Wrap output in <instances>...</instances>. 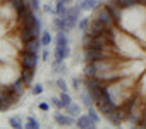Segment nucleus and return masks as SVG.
Wrapping results in <instances>:
<instances>
[{
	"label": "nucleus",
	"instance_id": "nucleus-1",
	"mask_svg": "<svg viewBox=\"0 0 146 129\" xmlns=\"http://www.w3.org/2000/svg\"><path fill=\"white\" fill-rule=\"evenodd\" d=\"M103 59H115L113 50L108 48H84V60L86 62H96Z\"/></svg>",
	"mask_w": 146,
	"mask_h": 129
},
{
	"label": "nucleus",
	"instance_id": "nucleus-2",
	"mask_svg": "<svg viewBox=\"0 0 146 129\" xmlns=\"http://www.w3.org/2000/svg\"><path fill=\"white\" fill-rule=\"evenodd\" d=\"M19 62L23 69H35L38 66V53H31L28 50H23L19 55Z\"/></svg>",
	"mask_w": 146,
	"mask_h": 129
},
{
	"label": "nucleus",
	"instance_id": "nucleus-3",
	"mask_svg": "<svg viewBox=\"0 0 146 129\" xmlns=\"http://www.w3.org/2000/svg\"><path fill=\"white\" fill-rule=\"evenodd\" d=\"M98 21H102L107 28H117V23H115V19H113V16H112V12L103 5L98 12H96V16H95Z\"/></svg>",
	"mask_w": 146,
	"mask_h": 129
},
{
	"label": "nucleus",
	"instance_id": "nucleus-4",
	"mask_svg": "<svg viewBox=\"0 0 146 129\" xmlns=\"http://www.w3.org/2000/svg\"><path fill=\"white\" fill-rule=\"evenodd\" d=\"M86 33H90L91 36H98V35H105V33H108V28H107L102 21H98V19L95 17V19L90 21V28H88Z\"/></svg>",
	"mask_w": 146,
	"mask_h": 129
},
{
	"label": "nucleus",
	"instance_id": "nucleus-5",
	"mask_svg": "<svg viewBox=\"0 0 146 129\" xmlns=\"http://www.w3.org/2000/svg\"><path fill=\"white\" fill-rule=\"evenodd\" d=\"M40 35H41V33H40V31H36L33 26H28V28H21V31H19V40H21V41H23V45H24V43H28V41L36 40Z\"/></svg>",
	"mask_w": 146,
	"mask_h": 129
},
{
	"label": "nucleus",
	"instance_id": "nucleus-6",
	"mask_svg": "<svg viewBox=\"0 0 146 129\" xmlns=\"http://www.w3.org/2000/svg\"><path fill=\"white\" fill-rule=\"evenodd\" d=\"M105 7L112 12V16H113V19H115V23H117V26H120V19H122V11L124 9H120V5L117 4V0H108V2L105 4Z\"/></svg>",
	"mask_w": 146,
	"mask_h": 129
},
{
	"label": "nucleus",
	"instance_id": "nucleus-7",
	"mask_svg": "<svg viewBox=\"0 0 146 129\" xmlns=\"http://www.w3.org/2000/svg\"><path fill=\"white\" fill-rule=\"evenodd\" d=\"M24 88H26V84H24V81L19 78L14 84H11V86H7V88H4V90H7V91H12V93H16L17 96H23L24 95Z\"/></svg>",
	"mask_w": 146,
	"mask_h": 129
},
{
	"label": "nucleus",
	"instance_id": "nucleus-8",
	"mask_svg": "<svg viewBox=\"0 0 146 129\" xmlns=\"http://www.w3.org/2000/svg\"><path fill=\"white\" fill-rule=\"evenodd\" d=\"M96 107H98V110L102 112V114H110V112H113L119 105L117 103H113V102H107V100H102V102H98L96 103Z\"/></svg>",
	"mask_w": 146,
	"mask_h": 129
},
{
	"label": "nucleus",
	"instance_id": "nucleus-9",
	"mask_svg": "<svg viewBox=\"0 0 146 129\" xmlns=\"http://www.w3.org/2000/svg\"><path fill=\"white\" fill-rule=\"evenodd\" d=\"M67 57H69V47H55L53 60H57V62H64Z\"/></svg>",
	"mask_w": 146,
	"mask_h": 129
},
{
	"label": "nucleus",
	"instance_id": "nucleus-10",
	"mask_svg": "<svg viewBox=\"0 0 146 129\" xmlns=\"http://www.w3.org/2000/svg\"><path fill=\"white\" fill-rule=\"evenodd\" d=\"M76 126H78V127H81V129H91V127L95 126V122H93L88 115H78Z\"/></svg>",
	"mask_w": 146,
	"mask_h": 129
},
{
	"label": "nucleus",
	"instance_id": "nucleus-11",
	"mask_svg": "<svg viewBox=\"0 0 146 129\" xmlns=\"http://www.w3.org/2000/svg\"><path fill=\"white\" fill-rule=\"evenodd\" d=\"M98 5H100V0H83V2L78 4L81 11H93V9H98Z\"/></svg>",
	"mask_w": 146,
	"mask_h": 129
},
{
	"label": "nucleus",
	"instance_id": "nucleus-12",
	"mask_svg": "<svg viewBox=\"0 0 146 129\" xmlns=\"http://www.w3.org/2000/svg\"><path fill=\"white\" fill-rule=\"evenodd\" d=\"M55 122L60 124V126H72L74 124V119H72V115H64V114H55Z\"/></svg>",
	"mask_w": 146,
	"mask_h": 129
},
{
	"label": "nucleus",
	"instance_id": "nucleus-13",
	"mask_svg": "<svg viewBox=\"0 0 146 129\" xmlns=\"http://www.w3.org/2000/svg\"><path fill=\"white\" fill-rule=\"evenodd\" d=\"M41 47H43V45H41V41L36 38V40H33V41L24 43V48H23V50H28V52H31V53H38Z\"/></svg>",
	"mask_w": 146,
	"mask_h": 129
},
{
	"label": "nucleus",
	"instance_id": "nucleus-14",
	"mask_svg": "<svg viewBox=\"0 0 146 129\" xmlns=\"http://www.w3.org/2000/svg\"><path fill=\"white\" fill-rule=\"evenodd\" d=\"M84 74H86L88 78L98 76V67H96L95 62H86V66H84Z\"/></svg>",
	"mask_w": 146,
	"mask_h": 129
},
{
	"label": "nucleus",
	"instance_id": "nucleus-15",
	"mask_svg": "<svg viewBox=\"0 0 146 129\" xmlns=\"http://www.w3.org/2000/svg\"><path fill=\"white\" fill-rule=\"evenodd\" d=\"M55 47H67L69 45V40H67V35H65V31H58L57 33V36H55Z\"/></svg>",
	"mask_w": 146,
	"mask_h": 129
},
{
	"label": "nucleus",
	"instance_id": "nucleus-16",
	"mask_svg": "<svg viewBox=\"0 0 146 129\" xmlns=\"http://www.w3.org/2000/svg\"><path fill=\"white\" fill-rule=\"evenodd\" d=\"M33 76H35V69H23V72H21V79L24 81V84H26V86H28V84H31Z\"/></svg>",
	"mask_w": 146,
	"mask_h": 129
},
{
	"label": "nucleus",
	"instance_id": "nucleus-17",
	"mask_svg": "<svg viewBox=\"0 0 146 129\" xmlns=\"http://www.w3.org/2000/svg\"><path fill=\"white\" fill-rule=\"evenodd\" d=\"M52 71H53L55 74H64V72H67V66H65L64 62L53 60V62H52Z\"/></svg>",
	"mask_w": 146,
	"mask_h": 129
},
{
	"label": "nucleus",
	"instance_id": "nucleus-18",
	"mask_svg": "<svg viewBox=\"0 0 146 129\" xmlns=\"http://www.w3.org/2000/svg\"><path fill=\"white\" fill-rule=\"evenodd\" d=\"M117 4H119V5H120V9H124V11H127V9H132V7L139 5V4H137V0H117Z\"/></svg>",
	"mask_w": 146,
	"mask_h": 129
},
{
	"label": "nucleus",
	"instance_id": "nucleus-19",
	"mask_svg": "<svg viewBox=\"0 0 146 129\" xmlns=\"http://www.w3.org/2000/svg\"><path fill=\"white\" fill-rule=\"evenodd\" d=\"M79 96H81V102H83V105H86V107H91V103H93V98H91V95H90L88 88H86L84 91H81V93H79Z\"/></svg>",
	"mask_w": 146,
	"mask_h": 129
},
{
	"label": "nucleus",
	"instance_id": "nucleus-20",
	"mask_svg": "<svg viewBox=\"0 0 146 129\" xmlns=\"http://www.w3.org/2000/svg\"><path fill=\"white\" fill-rule=\"evenodd\" d=\"M40 41H41L43 47H48V45L52 43V35H50V31H41V35H40Z\"/></svg>",
	"mask_w": 146,
	"mask_h": 129
},
{
	"label": "nucleus",
	"instance_id": "nucleus-21",
	"mask_svg": "<svg viewBox=\"0 0 146 129\" xmlns=\"http://www.w3.org/2000/svg\"><path fill=\"white\" fill-rule=\"evenodd\" d=\"M67 114H69V115H72V117H76V115H79V114H81V107H79V105H76V103H70V105L67 107Z\"/></svg>",
	"mask_w": 146,
	"mask_h": 129
},
{
	"label": "nucleus",
	"instance_id": "nucleus-22",
	"mask_svg": "<svg viewBox=\"0 0 146 129\" xmlns=\"http://www.w3.org/2000/svg\"><path fill=\"white\" fill-rule=\"evenodd\" d=\"M53 28H55L57 31H65V29H64V17H62V16L53 17Z\"/></svg>",
	"mask_w": 146,
	"mask_h": 129
},
{
	"label": "nucleus",
	"instance_id": "nucleus-23",
	"mask_svg": "<svg viewBox=\"0 0 146 129\" xmlns=\"http://www.w3.org/2000/svg\"><path fill=\"white\" fill-rule=\"evenodd\" d=\"M60 100H62V108H67V107L72 103V98L67 95V91H62V95H60Z\"/></svg>",
	"mask_w": 146,
	"mask_h": 129
},
{
	"label": "nucleus",
	"instance_id": "nucleus-24",
	"mask_svg": "<svg viewBox=\"0 0 146 129\" xmlns=\"http://www.w3.org/2000/svg\"><path fill=\"white\" fill-rule=\"evenodd\" d=\"M88 117H90L95 124H98V122H100V115H98V112H96L93 107H88Z\"/></svg>",
	"mask_w": 146,
	"mask_h": 129
},
{
	"label": "nucleus",
	"instance_id": "nucleus-25",
	"mask_svg": "<svg viewBox=\"0 0 146 129\" xmlns=\"http://www.w3.org/2000/svg\"><path fill=\"white\" fill-rule=\"evenodd\" d=\"M9 124H11V127H14V129H21V127H23V120H21L19 117H11V119H9Z\"/></svg>",
	"mask_w": 146,
	"mask_h": 129
},
{
	"label": "nucleus",
	"instance_id": "nucleus-26",
	"mask_svg": "<svg viewBox=\"0 0 146 129\" xmlns=\"http://www.w3.org/2000/svg\"><path fill=\"white\" fill-rule=\"evenodd\" d=\"M24 127H28V129H38V127H40V122H38L36 119H33V117H28Z\"/></svg>",
	"mask_w": 146,
	"mask_h": 129
},
{
	"label": "nucleus",
	"instance_id": "nucleus-27",
	"mask_svg": "<svg viewBox=\"0 0 146 129\" xmlns=\"http://www.w3.org/2000/svg\"><path fill=\"white\" fill-rule=\"evenodd\" d=\"M55 9H57V16H62V14H65V11H67V4H64V2H60V0H57Z\"/></svg>",
	"mask_w": 146,
	"mask_h": 129
},
{
	"label": "nucleus",
	"instance_id": "nucleus-28",
	"mask_svg": "<svg viewBox=\"0 0 146 129\" xmlns=\"http://www.w3.org/2000/svg\"><path fill=\"white\" fill-rule=\"evenodd\" d=\"M90 21H91V19H88V17H84V19L78 21V26H79V29H81V31H88V28H90Z\"/></svg>",
	"mask_w": 146,
	"mask_h": 129
},
{
	"label": "nucleus",
	"instance_id": "nucleus-29",
	"mask_svg": "<svg viewBox=\"0 0 146 129\" xmlns=\"http://www.w3.org/2000/svg\"><path fill=\"white\" fill-rule=\"evenodd\" d=\"M9 2H11V5H12V7L16 9V12H17V11H19V9L28 2V0H9Z\"/></svg>",
	"mask_w": 146,
	"mask_h": 129
},
{
	"label": "nucleus",
	"instance_id": "nucleus-30",
	"mask_svg": "<svg viewBox=\"0 0 146 129\" xmlns=\"http://www.w3.org/2000/svg\"><path fill=\"white\" fill-rule=\"evenodd\" d=\"M28 2H29V5H31V9L36 12V11H40V7H41V2H40V0H28Z\"/></svg>",
	"mask_w": 146,
	"mask_h": 129
},
{
	"label": "nucleus",
	"instance_id": "nucleus-31",
	"mask_svg": "<svg viewBox=\"0 0 146 129\" xmlns=\"http://www.w3.org/2000/svg\"><path fill=\"white\" fill-rule=\"evenodd\" d=\"M31 91H33V95H41V93H43V84H40V83L35 84Z\"/></svg>",
	"mask_w": 146,
	"mask_h": 129
},
{
	"label": "nucleus",
	"instance_id": "nucleus-32",
	"mask_svg": "<svg viewBox=\"0 0 146 129\" xmlns=\"http://www.w3.org/2000/svg\"><path fill=\"white\" fill-rule=\"evenodd\" d=\"M43 11H45L46 14H57V9H55V7H52L50 4H46V5H43Z\"/></svg>",
	"mask_w": 146,
	"mask_h": 129
},
{
	"label": "nucleus",
	"instance_id": "nucleus-33",
	"mask_svg": "<svg viewBox=\"0 0 146 129\" xmlns=\"http://www.w3.org/2000/svg\"><path fill=\"white\" fill-rule=\"evenodd\" d=\"M50 100H52V105H55L57 108H62V100H60V96H58V98H57V96H52Z\"/></svg>",
	"mask_w": 146,
	"mask_h": 129
},
{
	"label": "nucleus",
	"instance_id": "nucleus-34",
	"mask_svg": "<svg viewBox=\"0 0 146 129\" xmlns=\"http://www.w3.org/2000/svg\"><path fill=\"white\" fill-rule=\"evenodd\" d=\"M57 86L62 90V91H67V83L64 79H57Z\"/></svg>",
	"mask_w": 146,
	"mask_h": 129
},
{
	"label": "nucleus",
	"instance_id": "nucleus-35",
	"mask_svg": "<svg viewBox=\"0 0 146 129\" xmlns=\"http://www.w3.org/2000/svg\"><path fill=\"white\" fill-rule=\"evenodd\" d=\"M72 86H74V88L79 91V79H78V78H74V79H72Z\"/></svg>",
	"mask_w": 146,
	"mask_h": 129
},
{
	"label": "nucleus",
	"instance_id": "nucleus-36",
	"mask_svg": "<svg viewBox=\"0 0 146 129\" xmlns=\"http://www.w3.org/2000/svg\"><path fill=\"white\" fill-rule=\"evenodd\" d=\"M41 57H43V60H48V57H50V53H48V50H43V53H41Z\"/></svg>",
	"mask_w": 146,
	"mask_h": 129
},
{
	"label": "nucleus",
	"instance_id": "nucleus-37",
	"mask_svg": "<svg viewBox=\"0 0 146 129\" xmlns=\"http://www.w3.org/2000/svg\"><path fill=\"white\" fill-rule=\"evenodd\" d=\"M141 126L146 127V108H144V114H143V120H141Z\"/></svg>",
	"mask_w": 146,
	"mask_h": 129
},
{
	"label": "nucleus",
	"instance_id": "nucleus-38",
	"mask_svg": "<svg viewBox=\"0 0 146 129\" xmlns=\"http://www.w3.org/2000/svg\"><path fill=\"white\" fill-rule=\"evenodd\" d=\"M40 108H41L43 112H46V110H48V103H40Z\"/></svg>",
	"mask_w": 146,
	"mask_h": 129
},
{
	"label": "nucleus",
	"instance_id": "nucleus-39",
	"mask_svg": "<svg viewBox=\"0 0 146 129\" xmlns=\"http://www.w3.org/2000/svg\"><path fill=\"white\" fill-rule=\"evenodd\" d=\"M60 2H64V4H67V5H69V4L72 2V0H60Z\"/></svg>",
	"mask_w": 146,
	"mask_h": 129
},
{
	"label": "nucleus",
	"instance_id": "nucleus-40",
	"mask_svg": "<svg viewBox=\"0 0 146 129\" xmlns=\"http://www.w3.org/2000/svg\"><path fill=\"white\" fill-rule=\"evenodd\" d=\"M137 4H139V5H141V4H143V0H137Z\"/></svg>",
	"mask_w": 146,
	"mask_h": 129
},
{
	"label": "nucleus",
	"instance_id": "nucleus-41",
	"mask_svg": "<svg viewBox=\"0 0 146 129\" xmlns=\"http://www.w3.org/2000/svg\"><path fill=\"white\" fill-rule=\"evenodd\" d=\"M0 2H9V0H0Z\"/></svg>",
	"mask_w": 146,
	"mask_h": 129
},
{
	"label": "nucleus",
	"instance_id": "nucleus-42",
	"mask_svg": "<svg viewBox=\"0 0 146 129\" xmlns=\"http://www.w3.org/2000/svg\"><path fill=\"white\" fill-rule=\"evenodd\" d=\"M55 2H57V0H55Z\"/></svg>",
	"mask_w": 146,
	"mask_h": 129
}]
</instances>
